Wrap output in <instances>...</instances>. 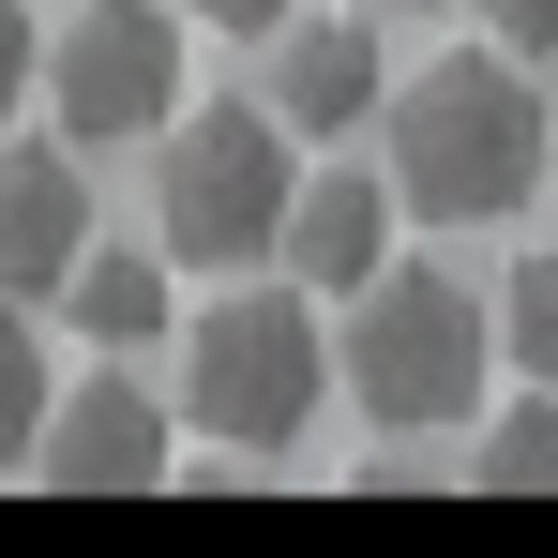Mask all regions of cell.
<instances>
[{
    "label": "cell",
    "mask_w": 558,
    "mask_h": 558,
    "mask_svg": "<svg viewBox=\"0 0 558 558\" xmlns=\"http://www.w3.org/2000/svg\"><path fill=\"white\" fill-rule=\"evenodd\" d=\"M544 167H558V121H544V92L513 76V46H468V61H438V76L392 92V196L438 211V227L529 211Z\"/></svg>",
    "instance_id": "6da1fadb"
},
{
    "label": "cell",
    "mask_w": 558,
    "mask_h": 558,
    "mask_svg": "<svg viewBox=\"0 0 558 558\" xmlns=\"http://www.w3.org/2000/svg\"><path fill=\"white\" fill-rule=\"evenodd\" d=\"M151 151H167V182H151L167 257H196V272H242V257H272V242H287L302 136H287L272 106H196V121H167Z\"/></svg>",
    "instance_id": "7a4b0ae2"
},
{
    "label": "cell",
    "mask_w": 558,
    "mask_h": 558,
    "mask_svg": "<svg viewBox=\"0 0 558 558\" xmlns=\"http://www.w3.org/2000/svg\"><path fill=\"white\" fill-rule=\"evenodd\" d=\"M498 377V302H468L453 272H377L363 317H348V392H363L392 438H438L483 408Z\"/></svg>",
    "instance_id": "3957f363"
},
{
    "label": "cell",
    "mask_w": 558,
    "mask_h": 558,
    "mask_svg": "<svg viewBox=\"0 0 558 558\" xmlns=\"http://www.w3.org/2000/svg\"><path fill=\"white\" fill-rule=\"evenodd\" d=\"M182 423L272 468L287 438L317 423V317H302V302H211L182 332Z\"/></svg>",
    "instance_id": "277c9868"
},
{
    "label": "cell",
    "mask_w": 558,
    "mask_h": 558,
    "mask_svg": "<svg viewBox=\"0 0 558 558\" xmlns=\"http://www.w3.org/2000/svg\"><path fill=\"white\" fill-rule=\"evenodd\" d=\"M46 121L76 151H121V136H167L182 121V0H76L46 31Z\"/></svg>",
    "instance_id": "5b68a950"
},
{
    "label": "cell",
    "mask_w": 558,
    "mask_h": 558,
    "mask_svg": "<svg viewBox=\"0 0 558 558\" xmlns=\"http://www.w3.org/2000/svg\"><path fill=\"white\" fill-rule=\"evenodd\" d=\"M31 468H46L61 498H136V483H167V408H151L136 377H92V392L46 408Z\"/></svg>",
    "instance_id": "8992f818"
},
{
    "label": "cell",
    "mask_w": 558,
    "mask_h": 558,
    "mask_svg": "<svg viewBox=\"0 0 558 558\" xmlns=\"http://www.w3.org/2000/svg\"><path fill=\"white\" fill-rule=\"evenodd\" d=\"M92 257V196H76V136L0 151V302H61V272Z\"/></svg>",
    "instance_id": "52a82bcc"
},
{
    "label": "cell",
    "mask_w": 558,
    "mask_h": 558,
    "mask_svg": "<svg viewBox=\"0 0 558 558\" xmlns=\"http://www.w3.org/2000/svg\"><path fill=\"white\" fill-rule=\"evenodd\" d=\"M377 76H392V61H377L363 15H317V31L287 15V31H272V121H287V136H348V121H377V106H392Z\"/></svg>",
    "instance_id": "ba28073f"
},
{
    "label": "cell",
    "mask_w": 558,
    "mask_h": 558,
    "mask_svg": "<svg viewBox=\"0 0 558 558\" xmlns=\"http://www.w3.org/2000/svg\"><path fill=\"white\" fill-rule=\"evenodd\" d=\"M392 211H408L392 182L332 167V182H302V196H287V257H302L317 287H348V302H363V287L392 272Z\"/></svg>",
    "instance_id": "9c48e42d"
},
{
    "label": "cell",
    "mask_w": 558,
    "mask_h": 558,
    "mask_svg": "<svg viewBox=\"0 0 558 558\" xmlns=\"http://www.w3.org/2000/svg\"><path fill=\"white\" fill-rule=\"evenodd\" d=\"M61 302H76V332H92V348H151V332H167V257H76V272H61Z\"/></svg>",
    "instance_id": "30bf717a"
},
{
    "label": "cell",
    "mask_w": 558,
    "mask_h": 558,
    "mask_svg": "<svg viewBox=\"0 0 558 558\" xmlns=\"http://www.w3.org/2000/svg\"><path fill=\"white\" fill-rule=\"evenodd\" d=\"M468 483H483V498H558V392H544V377H529V408H498V423H483Z\"/></svg>",
    "instance_id": "8fae6325"
},
{
    "label": "cell",
    "mask_w": 558,
    "mask_h": 558,
    "mask_svg": "<svg viewBox=\"0 0 558 558\" xmlns=\"http://www.w3.org/2000/svg\"><path fill=\"white\" fill-rule=\"evenodd\" d=\"M498 363L558 392V242H544V257H513V287H498Z\"/></svg>",
    "instance_id": "7c38bea8"
},
{
    "label": "cell",
    "mask_w": 558,
    "mask_h": 558,
    "mask_svg": "<svg viewBox=\"0 0 558 558\" xmlns=\"http://www.w3.org/2000/svg\"><path fill=\"white\" fill-rule=\"evenodd\" d=\"M46 408H61V392H46V348H31V317L0 302V468L46 438Z\"/></svg>",
    "instance_id": "4fadbf2b"
},
{
    "label": "cell",
    "mask_w": 558,
    "mask_h": 558,
    "mask_svg": "<svg viewBox=\"0 0 558 558\" xmlns=\"http://www.w3.org/2000/svg\"><path fill=\"white\" fill-rule=\"evenodd\" d=\"M46 92V31H31V0H0V121Z\"/></svg>",
    "instance_id": "5bb4252c"
},
{
    "label": "cell",
    "mask_w": 558,
    "mask_h": 558,
    "mask_svg": "<svg viewBox=\"0 0 558 558\" xmlns=\"http://www.w3.org/2000/svg\"><path fill=\"white\" fill-rule=\"evenodd\" d=\"M483 46H513V61H558V0H483Z\"/></svg>",
    "instance_id": "9a60e30c"
},
{
    "label": "cell",
    "mask_w": 558,
    "mask_h": 558,
    "mask_svg": "<svg viewBox=\"0 0 558 558\" xmlns=\"http://www.w3.org/2000/svg\"><path fill=\"white\" fill-rule=\"evenodd\" d=\"M182 15H196V31H257V46H272V31L302 15V0H182Z\"/></svg>",
    "instance_id": "2e32d148"
},
{
    "label": "cell",
    "mask_w": 558,
    "mask_h": 558,
    "mask_svg": "<svg viewBox=\"0 0 558 558\" xmlns=\"http://www.w3.org/2000/svg\"><path fill=\"white\" fill-rule=\"evenodd\" d=\"M377 15H438V0H377Z\"/></svg>",
    "instance_id": "e0dca14e"
}]
</instances>
